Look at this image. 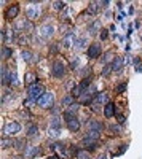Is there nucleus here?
I'll return each instance as SVG.
<instances>
[{"label": "nucleus", "instance_id": "obj_1", "mask_svg": "<svg viewBox=\"0 0 142 159\" xmlns=\"http://www.w3.org/2000/svg\"><path fill=\"white\" fill-rule=\"evenodd\" d=\"M53 103H54V96L51 94V92H45V94L37 100V105L42 108H51Z\"/></svg>", "mask_w": 142, "mask_h": 159}, {"label": "nucleus", "instance_id": "obj_2", "mask_svg": "<svg viewBox=\"0 0 142 159\" xmlns=\"http://www.w3.org/2000/svg\"><path fill=\"white\" fill-rule=\"evenodd\" d=\"M27 94H29V99H34V100L37 102L38 99H40V97L45 94V89H43V86H40V84L34 83L32 86H29Z\"/></svg>", "mask_w": 142, "mask_h": 159}, {"label": "nucleus", "instance_id": "obj_3", "mask_svg": "<svg viewBox=\"0 0 142 159\" xmlns=\"http://www.w3.org/2000/svg\"><path fill=\"white\" fill-rule=\"evenodd\" d=\"M38 38L40 40H46V38H50V37H53V34H54V27L51 24H43L40 29H38Z\"/></svg>", "mask_w": 142, "mask_h": 159}, {"label": "nucleus", "instance_id": "obj_4", "mask_svg": "<svg viewBox=\"0 0 142 159\" xmlns=\"http://www.w3.org/2000/svg\"><path fill=\"white\" fill-rule=\"evenodd\" d=\"M53 76L54 78H62L64 75H66V65H64L62 61H54L53 62Z\"/></svg>", "mask_w": 142, "mask_h": 159}, {"label": "nucleus", "instance_id": "obj_5", "mask_svg": "<svg viewBox=\"0 0 142 159\" xmlns=\"http://www.w3.org/2000/svg\"><path fill=\"white\" fill-rule=\"evenodd\" d=\"M94 94H96V88L91 86V88L85 89V91L82 92V96H80V102H82V103H89L93 99H96Z\"/></svg>", "mask_w": 142, "mask_h": 159}, {"label": "nucleus", "instance_id": "obj_6", "mask_svg": "<svg viewBox=\"0 0 142 159\" xmlns=\"http://www.w3.org/2000/svg\"><path fill=\"white\" fill-rule=\"evenodd\" d=\"M19 129H21L19 123H16V121H11V123H8V124L5 126V129H3V135H11V134H16V132H19Z\"/></svg>", "mask_w": 142, "mask_h": 159}, {"label": "nucleus", "instance_id": "obj_7", "mask_svg": "<svg viewBox=\"0 0 142 159\" xmlns=\"http://www.w3.org/2000/svg\"><path fill=\"white\" fill-rule=\"evenodd\" d=\"M99 54H101V45H97V43L89 45V48H88V57L94 59V57H99Z\"/></svg>", "mask_w": 142, "mask_h": 159}, {"label": "nucleus", "instance_id": "obj_8", "mask_svg": "<svg viewBox=\"0 0 142 159\" xmlns=\"http://www.w3.org/2000/svg\"><path fill=\"white\" fill-rule=\"evenodd\" d=\"M77 111H78V105H70V107L66 108V111H64V118H66V121H69L70 118H73L77 115Z\"/></svg>", "mask_w": 142, "mask_h": 159}, {"label": "nucleus", "instance_id": "obj_9", "mask_svg": "<svg viewBox=\"0 0 142 159\" xmlns=\"http://www.w3.org/2000/svg\"><path fill=\"white\" fill-rule=\"evenodd\" d=\"M75 32H69L66 37H64V40H62V45L66 46V48H70L72 45H75Z\"/></svg>", "mask_w": 142, "mask_h": 159}, {"label": "nucleus", "instance_id": "obj_10", "mask_svg": "<svg viewBox=\"0 0 142 159\" xmlns=\"http://www.w3.org/2000/svg\"><path fill=\"white\" fill-rule=\"evenodd\" d=\"M67 127H69V130H72V132H78V129H80V121L77 119V116H73V118L69 119V121H67Z\"/></svg>", "mask_w": 142, "mask_h": 159}, {"label": "nucleus", "instance_id": "obj_11", "mask_svg": "<svg viewBox=\"0 0 142 159\" xmlns=\"http://www.w3.org/2000/svg\"><path fill=\"white\" fill-rule=\"evenodd\" d=\"M10 78H11V70H8L5 65H2V86L10 84Z\"/></svg>", "mask_w": 142, "mask_h": 159}, {"label": "nucleus", "instance_id": "obj_12", "mask_svg": "<svg viewBox=\"0 0 142 159\" xmlns=\"http://www.w3.org/2000/svg\"><path fill=\"white\" fill-rule=\"evenodd\" d=\"M19 15V5H11L10 8H8V11H7V18L8 19H15L16 16Z\"/></svg>", "mask_w": 142, "mask_h": 159}, {"label": "nucleus", "instance_id": "obj_13", "mask_svg": "<svg viewBox=\"0 0 142 159\" xmlns=\"http://www.w3.org/2000/svg\"><path fill=\"white\" fill-rule=\"evenodd\" d=\"M113 115H115V105H113L112 102L106 103V105H104V116H106L107 119H110Z\"/></svg>", "mask_w": 142, "mask_h": 159}, {"label": "nucleus", "instance_id": "obj_14", "mask_svg": "<svg viewBox=\"0 0 142 159\" xmlns=\"http://www.w3.org/2000/svg\"><path fill=\"white\" fill-rule=\"evenodd\" d=\"M88 129H89V130L101 132V130H102V123H101V121H96V119H89V121H88Z\"/></svg>", "mask_w": 142, "mask_h": 159}, {"label": "nucleus", "instance_id": "obj_15", "mask_svg": "<svg viewBox=\"0 0 142 159\" xmlns=\"http://www.w3.org/2000/svg\"><path fill=\"white\" fill-rule=\"evenodd\" d=\"M51 148L56 151V154L59 156V159L66 157V153H64V145L62 143H53V145H51Z\"/></svg>", "mask_w": 142, "mask_h": 159}, {"label": "nucleus", "instance_id": "obj_16", "mask_svg": "<svg viewBox=\"0 0 142 159\" xmlns=\"http://www.w3.org/2000/svg\"><path fill=\"white\" fill-rule=\"evenodd\" d=\"M82 145H83V147H86L88 150H94V148H96V145H97V140L85 137V139L82 140Z\"/></svg>", "mask_w": 142, "mask_h": 159}, {"label": "nucleus", "instance_id": "obj_17", "mask_svg": "<svg viewBox=\"0 0 142 159\" xmlns=\"http://www.w3.org/2000/svg\"><path fill=\"white\" fill-rule=\"evenodd\" d=\"M94 103H97V105H106V103H109V94H107V92H102V94H99V96L94 99Z\"/></svg>", "mask_w": 142, "mask_h": 159}, {"label": "nucleus", "instance_id": "obj_18", "mask_svg": "<svg viewBox=\"0 0 142 159\" xmlns=\"http://www.w3.org/2000/svg\"><path fill=\"white\" fill-rule=\"evenodd\" d=\"M37 16H38V7L37 5H31L27 8V18L29 19H35Z\"/></svg>", "mask_w": 142, "mask_h": 159}, {"label": "nucleus", "instance_id": "obj_19", "mask_svg": "<svg viewBox=\"0 0 142 159\" xmlns=\"http://www.w3.org/2000/svg\"><path fill=\"white\" fill-rule=\"evenodd\" d=\"M123 57H115L113 59V62H112V70H115V72H118V70H121V67H123Z\"/></svg>", "mask_w": 142, "mask_h": 159}, {"label": "nucleus", "instance_id": "obj_20", "mask_svg": "<svg viewBox=\"0 0 142 159\" xmlns=\"http://www.w3.org/2000/svg\"><path fill=\"white\" fill-rule=\"evenodd\" d=\"M99 29H101V22H99V21H94L93 24H89L88 32H89V35H96Z\"/></svg>", "mask_w": 142, "mask_h": 159}, {"label": "nucleus", "instance_id": "obj_21", "mask_svg": "<svg viewBox=\"0 0 142 159\" xmlns=\"http://www.w3.org/2000/svg\"><path fill=\"white\" fill-rule=\"evenodd\" d=\"M99 5H101V2H91L89 3V7H88L89 15H96V13H99Z\"/></svg>", "mask_w": 142, "mask_h": 159}, {"label": "nucleus", "instance_id": "obj_22", "mask_svg": "<svg viewBox=\"0 0 142 159\" xmlns=\"http://www.w3.org/2000/svg\"><path fill=\"white\" fill-rule=\"evenodd\" d=\"M38 154H40V148H38V147H29L27 148V153H26V156H27V157H35Z\"/></svg>", "mask_w": 142, "mask_h": 159}, {"label": "nucleus", "instance_id": "obj_23", "mask_svg": "<svg viewBox=\"0 0 142 159\" xmlns=\"http://www.w3.org/2000/svg\"><path fill=\"white\" fill-rule=\"evenodd\" d=\"M59 134H61V129H58V127H48V137L50 139H58Z\"/></svg>", "mask_w": 142, "mask_h": 159}, {"label": "nucleus", "instance_id": "obj_24", "mask_svg": "<svg viewBox=\"0 0 142 159\" xmlns=\"http://www.w3.org/2000/svg\"><path fill=\"white\" fill-rule=\"evenodd\" d=\"M38 135V127L35 126V124H31L29 127H27V137H37Z\"/></svg>", "mask_w": 142, "mask_h": 159}, {"label": "nucleus", "instance_id": "obj_25", "mask_svg": "<svg viewBox=\"0 0 142 159\" xmlns=\"http://www.w3.org/2000/svg\"><path fill=\"white\" fill-rule=\"evenodd\" d=\"M21 57L26 61V62H32V57H34V54H32V52L31 51H27V49H24V51H21Z\"/></svg>", "mask_w": 142, "mask_h": 159}, {"label": "nucleus", "instance_id": "obj_26", "mask_svg": "<svg viewBox=\"0 0 142 159\" xmlns=\"http://www.w3.org/2000/svg\"><path fill=\"white\" fill-rule=\"evenodd\" d=\"M10 84H11V86H19V80H18V73H16V70H11Z\"/></svg>", "mask_w": 142, "mask_h": 159}, {"label": "nucleus", "instance_id": "obj_27", "mask_svg": "<svg viewBox=\"0 0 142 159\" xmlns=\"http://www.w3.org/2000/svg\"><path fill=\"white\" fill-rule=\"evenodd\" d=\"M85 45H86V38H78V40L75 42L73 48H75L77 51H80V49H83V48H85Z\"/></svg>", "mask_w": 142, "mask_h": 159}, {"label": "nucleus", "instance_id": "obj_28", "mask_svg": "<svg viewBox=\"0 0 142 159\" xmlns=\"http://www.w3.org/2000/svg\"><path fill=\"white\" fill-rule=\"evenodd\" d=\"M89 84H91V76L83 78V80H82V83H80V86H82V89H83V91H85V89H88V88H89Z\"/></svg>", "mask_w": 142, "mask_h": 159}, {"label": "nucleus", "instance_id": "obj_29", "mask_svg": "<svg viewBox=\"0 0 142 159\" xmlns=\"http://www.w3.org/2000/svg\"><path fill=\"white\" fill-rule=\"evenodd\" d=\"M15 145V142L13 140H10V139H7V137H3L2 139V148L5 150V148H10V147H13Z\"/></svg>", "mask_w": 142, "mask_h": 159}, {"label": "nucleus", "instance_id": "obj_30", "mask_svg": "<svg viewBox=\"0 0 142 159\" xmlns=\"http://www.w3.org/2000/svg\"><path fill=\"white\" fill-rule=\"evenodd\" d=\"M10 56H11V49L7 48V46H2V59L5 61V59H8Z\"/></svg>", "mask_w": 142, "mask_h": 159}, {"label": "nucleus", "instance_id": "obj_31", "mask_svg": "<svg viewBox=\"0 0 142 159\" xmlns=\"http://www.w3.org/2000/svg\"><path fill=\"white\" fill-rule=\"evenodd\" d=\"M50 127H58V129H61V121H59V118H58V116H54L53 119H51Z\"/></svg>", "mask_w": 142, "mask_h": 159}, {"label": "nucleus", "instance_id": "obj_32", "mask_svg": "<svg viewBox=\"0 0 142 159\" xmlns=\"http://www.w3.org/2000/svg\"><path fill=\"white\" fill-rule=\"evenodd\" d=\"M82 92H83L82 86H75V88L72 89V96H73V97H80V96H82Z\"/></svg>", "mask_w": 142, "mask_h": 159}, {"label": "nucleus", "instance_id": "obj_33", "mask_svg": "<svg viewBox=\"0 0 142 159\" xmlns=\"http://www.w3.org/2000/svg\"><path fill=\"white\" fill-rule=\"evenodd\" d=\"M77 157H78V159H91V156H89V153H88V151H83V150H80V151H78V154H77Z\"/></svg>", "mask_w": 142, "mask_h": 159}, {"label": "nucleus", "instance_id": "obj_34", "mask_svg": "<svg viewBox=\"0 0 142 159\" xmlns=\"http://www.w3.org/2000/svg\"><path fill=\"white\" fill-rule=\"evenodd\" d=\"M85 137H88V139H94V140H97V139H99V132H96V130H88V134H86Z\"/></svg>", "mask_w": 142, "mask_h": 159}, {"label": "nucleus", "instance_id": "obj_35", "mask_svg": "<svg viewBox=\"0 0 142 159\" xmlns=\"http://www.w3.org/2000/svg\"><path fill=\"white\" fill-rule=\"evenodd\" d=\"M35 80V76H34V73H31V72H27L26 73V83H27L29 86H32V81Z\"/></svg>", "mask_w": 142, "mask_h": 159}, {"label": "nucleus", "instance_id": "obj_36", "mask_svg": "<svg viewBox=\"0 0 142 159\" xmlns=\"http://www.w3.org/2000/svg\"><path fill=\"white\" fill-rule=\"evenodd\" d=\"M72 102H73V96H66V97H64V100H62V103L67 105V107H70Z\"/></svg>", "mask_w": 142, "mask_h": 159}, {"label": "nucleus", "instance_id": "obj_37", "mask_svg": "<svg viewBox=\"0 0 142 159\" xmlns=\"http://www.w3.org/2000/svg\"><path fill=\"white\" fill-rule=\"evenodd\" d=\"M110 130H112V132H115V134L118 135V134H121V130H123V129H121V126L113 124V126H110Z\"/></svg>", "mask_w": 142, "mask_h": 159}, {"label": "nucleus", "instance_id": "obj_38", "mask_svg": "<svg viewBox=\"0 0 142 159\" xmlns=\"http://www.w3.org/2000/svg\"><path fill=\"white\" fill-rule=\"evenodd\" d=\"M15 145H16L15 148H18V150H24V148H26V147H24V145H26L24 140H15Z\"/></svg>", "mask_w": 142, "mask_h": 159}, {"label": "nucleus", "instance_id": "obj_39", "mask_svg": "<svg viewBox=\"0 0 142 159\" xmlns=\"http://www.w3.org/2000/svg\"><path fill=\"white\" fill-rule=\"evenodd\" d=\"M64 5H66L64 2H54V3H53V8H54V10H58V11H61V10L64 8Z\"/></svg>", "mask_w": 142, "mask_h": 159}, {"label": "nucleus", "instance_id": "obj_40", "mask_svg": "<svg viewBox=\"0 0 142 159\" xmlns=\"http://www.w3.org/2000/svg\"><path fill=\"white\" fill-rule=\"evenodd\" d=\"M112 72V65H107V67L104 69V72H102V76H109Z\"/></svg>", "mask_w": 142, "mask_h": 159}, {"label": "nucleus", "instance_id": "obj_41", "mask_svg": "<svg viewBox=\"0 0 142 159\" xmlns=\"http://www.w3.org/2000/svg\"><path fill=\"white\" fill-rule=\"evenodd\" d=\"M125 89H126V81H123V83H120V84H118V88H117V92L120 94V92H123Z\"/></svg>", "mask_w": 142, "mask_h": 159}, {"label": "nucleus", "instance_id": "obj_42", "mask_svg": "<svg viewBox=\"0 0 142 159\" xmlns=\"http://www.w3.org/2000/svg\"><path fill=\"white\" fill-rule=\"evenodd\" d=\"M102 61H104V62H109V61H112V54H110V52H106V54H104V57H102Z\"/></svg>", "mask_w": 142, "mask_h": 159}, {"label": "nucleus", "instance_id": "obj_43", "mask_svg": "<svg viewBox=\"0 0 142 159\" xmlns=\"http://www.w3.org/2000/svg\"><path fill=\"white\" fill-rule=\"evenodd\" d=\"M32 103H35V100H34V99H27V100L24 102V105H26V107H31Z\"/></svg>", "mask_w": 142, "mask_h": 159}, {"label": "nucleus", "instance_id": "obj_44", "mask_svg": "<svg viewBox=\"0 0 142 159\" xmlns=\"http://www.w3.org/2000/svg\"><path fill=\"white\" fill-rule=\"evenodd\" d=\"M107 37H109V34H107V30H101V38H102V40H106Z\"/></svg>", "mask_w": 142, "mask_h": 159}, {"label": "nucleus", "instance_id": "obj_45", "mask_svg": "<svg viewBox=\"0 0 142 159\" xmlns=\"http://www.w3.org/2000/svg\"><path fill=\"white\" fill-rule=\"evenodd\" d=\"M77 65H78V59H77V57H75V59L72 61V67L75 69V67H77Z\"/></svg>", "mask_w": 142, "mask_h": 159}, {"label": "nucleus", "instance_id": "obj_46", "mask_svg": "<svg viewBox=\"0 0 142 159\" xmlns=\"http://www.w3.org/2000/svg\"><path fill=\"white\" fill-rule=\"evenodd\" d=\"M123 121H125V116L118 115V123H120V124H123Z\"/></svg>", "mask_w": 142, "mask_h": 159}, {"label": "nucleus", "instance_id": "obj_47", "mask_svg": "<svg viewBox=\"0 0 142 159\" xmlns=\"http://www.w3.org/2000/svg\"><path fill=\"white\" fill-rule=\"evenodd\" d=\"M58 111L61 113V110H58V107H53V113H54V115H58Z\"/></svg>", "mask_w": 142, "mask_h": 159}, {"label": "nucleus", "instance_id": "obj_48", "mask_svg": "<svg viewBox=\"0 0 142 159\" xmlns=\"http://www.w3.org/2000/svg\"><path fill=\"white\" fill-rule=\"evenodd\" d=\"M99 159H107V156H106V154H102V156H99Z\"/></svg>", "mask_w": 142, "mask_h": 159}, {"label": "nucleus", "instance_id": "obj_49", "mask_svg": "<svg viewBox=\"0 0 142 159\" xmlns=\"http://www.w3.org/2000/svg\"><path fill=\"white\" fill-rule=\"evenodd\" d=\"M48 159H56V157H48Z\"/></svg>", "mask_w": 142, "mask_h": 159}, {"label": "nucleus", "instance_id": "obj_50", "mask_svg": "<svg viewBox=\"0 0 142 159\" xmlns=\"http://www.w3.org/2000/svg\"><path fill=\"white\" fill-rule=\"evenodd\" d=\"M15 159H22V157H15Z\"/></svg>", "mask_w": 142, "mask_h": 159}]
</instances>
